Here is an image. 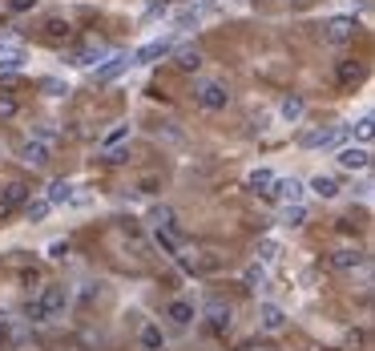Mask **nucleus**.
<instances>
[{
  "label": "nucleus",
  "instance_id": "f257e3e1",
  "mask_svg": "<svg viewBox=\"0 0 375 351\" xmlns=\"http://www.w3.org/2000/svg\"><path fill=\"white\" fill-rule=\"evenodd\" d=\"M65 307H69V287L49 283V287H41V295L29 303V319H33V323H53Z\"/></svg>",
  "mask_w": 375,
  "mask_h": 351
},
{
  "label": "nucleus",
  "instance_id": "f03ea898",
  "mask_svg": "<svg viewBox=\"0 0 375 351\" xmlns=\"http://www.w3.org/2000/svg\"><path fill=\"white\" fill-rule=\"evenodd\" d=\"M194 101H198L206 113H222V110L230 105V89L222 85V81H198Z\"/></svg>",
  "mask_w": 375,
  "mask_h": 351
},
{
  "label": "nucleus",
  "instance_id": "7ed1b4c3",
  "mask_svg": "<svg viewBox=\"0 0 375 351\" xmlns=\"http://www.w3.org/2000/svg\"><path fill=\"white\" fill-rule=\"evenodd\" d=\"M351 129L347 126H331V129H307L303 138H299V145H307V150H327V145H339L343 138H347Z\"/></svg>",
  "mask_w": 375,
  "mask_h": 351
},
{
  "label": "nucleus",
  "instance_id": "20e7f679",
  "mask_svg": "<svg viewBox=\"0 0 375 351\" xmlns=\"http://www.w3.org/2000/svg\"><path fill=\"white\" fill-rule=\"evenodd\" d=\"M355 32H359V25H355V16H335V20H327V41L331 45H347V41H355Z\"/></svg>",
  "mask_w": 375,
  "mask_h": 351
},
{
  "label": "nucleus",
  "instance_id": "39448f33",
  "mask_svg": "<svg viewBox=\"0 0 375 351\" xmlns=\"http://www.w3.org/2000/svg\"><path fill=\"white\" fill-rule=\"evenodd\" d=\"M335 161H339L343 170L355 174V170H367V166H371V150H367V145H343L339 154H335Z\"/></svg>",
  "mask_w": 375,
  "mask_h": 351
},
{
  "label": "nucleus",
  "instance_id": "423d86ee",
  "mask_svg": "<svg viewBox=\"0 0 375 351\" xmlns=\"http://www.w3.org/2000/svg\"><path fill=\"white\" fill-rule=\"evenodd\" d=\"M363 263H367V255H363V251H355V246H343V251H335V255H331V271L355 274Z\"/></svg>",
  "mask_w": 375,
  "mask_h": 351
},
{
  "label": "nucleus",
  "instance_id": "0eeeda50",
  "mask_svg": "<svg viewBox=\"0 0 375 351\" xmlns=\"http://www.w3.org/2000/svg\"><path fill=\"white\" fill-rule=\"evenodd\" d=\"M25 202H29V186H20V182L4 186V190H0V223H4L13 210H20Z\"/></svg>",
  "mask_w": 375,
  "mask_h": 351
},
{
  "label": "nucleus",
  "instance_id": "6e6552de",
  "mask_svg": "<svg viewBox=\"0 0 375 351\" xmlns=\"http://www.w3.org/2000/svg\"><path fill=\"white\" fill-rule=\"evenodd\" d=\"M17 158L25 161V166H45V161L53 158V145H45V142H36V138H29V142H20Z\"/></svg>",
  "mask_w": 375,
  "mask_h": 351
},
{
  "label": "nucleus",
  "instance_id": "1a4fd4ad",
  "mask_svg": "<svg viewBox=\"0 0 375 351\" xmlns=\"http://www.w3.org/2000/svg\"><path fill=\"white\" fill-rule=\"evenodd\" d=\"M303 182L299 178H275V190H271V198H278L282 206H291V202H303Z\"/></svg>",
  "mask_w": 375,
  "mask_h": 351
},
{
  "label": "nucleus",
  "instance_id": "9d476101",
  "mask_svg": "<svg viewBox=\"0 0 375 351\" xmlns=\"http://www.w3.org/2000/svg\"><path fill=\"white\" fill-rule=\"evenodd\" d=\"M259 327L271 331V336L282 331V327H287V311H282L278 303H259Z\"/></svg>",
  "mask_w": 375,
  "mask_h": 351
},
{
  "label": "nucleus",
  "instance_id": "9b49d317",
  "mask_svg": "<svg viewBox=\"0 0 375 351\" xmlns=\"http://www.w3.org/2000/svg\"><path fill=\"white\" fill-rule=\"evenodd\" d=\"M174 48V37H158V41H149V45H142L137 53H133V65H149L158 61V57H165Z\"/></svg>",
  "mask_w": 375,
  "mask_h": 351
},
{
  "label": "nucleus",
  "instance_id": "f8f14e48",
  "mask_svg": "<svg viewBox=\"0 0 375 351\" xmlns=\"http://www.w3.org/2000/svg\"><path fill=\"white\" fill-rule=\"evenodd\" d=\"M130 65H133L130 53H117V57H109V61L97 69V81H101V85H109V81H117L121 73H125V69H130Z\"/></svg>",
  "mask_w": 375,
  "mask_h": 351
},
{
  "label": "nucleus",
  "instance_id": "ddd939ff",
  "mask_svg": "<svg viewBox=\"0 0 375 351\" xmlns=\"http://www.w3.org/2000/svg\"><path fill=\"white\" fill-rule=\"evenodd\" d=\"M45 41H49V45H65V41H73V25L61 20V16L45 20Z\"/></svg>",
  "mask_w": 375,
  "mask_h": 351
},
{
  "label": "nucleus",
  "instance_id": "4468645a",
  "mask_svg": "<svg viewBox=\"0 0 375 351\" xmlns=\"http://www.w3.org/2000/svg\"><path fill=\"white\" fill-rule=\"evenodd\" d=\"M206 319H210V327L218 331V336H226L230 331V307L214 299V303H206Z\"/></svg>",
  "mask_w": 375,
  "mask_h": 351
},
{
  "label": "nucleus",
  "instance_id": "2eb2a0df",
  "mask_svg": "<svg viewBox=\"0 0 375 351\" xmlns=\"http://www.w3.org/2000/svg\"><path fill=\"white\" fill-rule=\"evenodd\" d=\"M20 65H25V48L0 41V73H13V69H20Z\"/></svg>",
  "mask_w": 375,
  "mask_h": 351
},
{
  "label": "nucleus",
  "instance_id": "dca6fc26",
  "mask_svg": "<svg viewBox=\"0 0 375 351\" xmlns=\"http://www.w3.org/2000/svg\"><path fill=\"white\" fill-rule=\"evenodd\" d=\"M165 319L178 323V327H190V323H194V303H186V299H174V303L165 307Z\"/></svg>",
  "mask_w": 375,
  "mask_h": 351
},
{
  "label": "nucleus",
  "instance_id": "f3484780",
  "mask_svg": "<svg viewBox=\"0 0 375 351\" xmlns=\"http://www.w3.org/2000/svg\"><path fill=\"white\" fill-rule=\"evenodd\" d=\"M101 57H105V48H101V45H85V48H73V53H69V65H77V69H89V65L101 61Z\"/></svg>",
  "mask_w": 375,
  "mask_h": 351
},
{
  "label": "nucleus",
  "instance_id": "a211bd4d",
  "mask_svg": "<svg viewBox=\"0 0 375 351\" xmlns=\"http://www.w3.org/2000/svg\"><path fill=\"white\" fill-rule=\"evenodd\" d=\"M137 343H142L146 351H162V347H165V336H162V327H158V323H146V327L137 331Z\"/></svg>",
  "mask_w": 375,
  "mask_h": 351
},
{
  "label": "nucleus",
  "instance_id": "6ab92c4d",
  "mask_svg": "<svg viewBox=\"0 0 375 351\" xmlns=\"http://www.w3.org/2000/svg\"><path fill=\"white\" fill-rule=\"evenodd\" d=\"M246 186L254 194H262V198H271V190H275V174L271 170H254V174L246 178Z\"/></svg>",
  "mask_w": 375,
  "mask_h": 351
},
{
  "label": "nucleus",
  "instance_id": "aec40b11",
  "mask_svg": "<svg viewBox=\"0 0 375 351\" xmlns=\"http://www.w3.org/2000/svg\"><path fill=\"white\" fill-rule=\"evenodd\" d=\"M311 190L319 194L323 202H331V198H339V182L331 174H319V178H311Z\"/></svg>",
  "mask_w": 375,
  "mask_h": 351
},
{
  "label": "nucleus",
  "instance_id": "412c9836",
  "mask_svg": "<svg viewBox=\"0 0 375 351\" xmlns=\"http://www.w3.org/2000/svg\"><path fill=\"white\" fill-rule=\"evenodd\" d=\"M174 65H178L182 73H198V69H202V53H198V48H178V53H174Z\"/></svg>",
  "mask_w": 375,
  "mask_h": 351
},
{
  "label": "nucleus",
  "instance_id": "4be33fe9",
  "mask_svg": "<svg viewBox=\"0 0 375 351\" xmlns=\"http://www.w3.org/2000/svg\"><path fill=\"white\" fill-rule=\"evenodd\" d=\"M49 210H53L49 198H29V202H25V218H29V223H45Z\"/></svg>",
  "mask_w": 375,
  "mask_h": 351
},
{
  "label": "nucleus",
  "instance_id": "5701e85b",
  "mask_svg": "<svg viewBox=\"0 0 375 351\" xmlns=\"http://www.w3.org/2000/svg\"><path fill=\"white\" fill-rule=\"evenodd\" d=\"M0 343H4V347H17V343H25V327H17L13 319H0Z\"/></svg>",
  "mask_w": 375,
  "mask_h": 351
},
{
  "label": "nucleus",
  "instance_id": "b1692460",
  "mask_svg": "<svg viewBox=\"0 0 375 351\" xmlns=\"http://www.w3.org/2000/svg\"><path fill=\"white\" fill-rule=\"evenodd\" d=\"M278 113H282V121H291V126H294V121L307 113V101H303V97H287V101L278 105Z\"/></svg>",
  "mask_w": 375,
  "mask_h": 351
},
{
  "label": "nucleus",
  "instance_id": "393cba45",
  "mask_svg": "<svg viewBox=\"0 0 375 351\" xmlns=\"http://www.w3.org/2000/svg\"><path fill=\"white\" fill-rule=\"evenodd\" d=\"M359 77H363V65L359 61H339V69H335V81H339V85H355Z\"/></svg>",
  "mask_w": 375,
  "mask_h": 351
},
{
  "label": "nucleus",
  "instance_id": "a878e982",
  "mask_svg": "<svg viewBox=\"0 0 375 351\" xmlns=\"http://www.w3.org/2000/svg\"><path fill=\"white\" fill-rule=\"evenodd\" d=\"M45 198H49L53 206H61V202H69V198H73V182H65V178H57V182L49 186V194H45Z\"/></svg>",
  "mask_w": 375,
  "mask_h": 351
},
{
  "label": "nucleus",
  "instance_id": "bb28decb",
  "mask_svg": "<svg viewBox=\"0 0 375 351\" xmlns=\"http://www.w3.org/2000/svg\"><path fill=\"white\" fill-rule=\"evenodd\" d=\"M17 113H20V101L8 89H0V121H13Z\"/></svg>",
  "mask_w": 375,
  "mask_h": 351
},
{
  "label": "nucleus",
  "instance_id": "cd10ccee",
  "mask_svg": "<svg viewBox=\"0 0 375 351\" xmlns=\"http://www.w3.org/2000/svg\"><path fill=\"white\" fill-rule=\"evenodd\" d=\"M282 223L303 226V223H307V206H303V202H291V206H282Z\"/></svg>",
  "mask_w": 375,
  "mask_h": 351
},
{
  "label": "nucleus",
  "instance_id": "c85d7f7f",
  "mask_svg": "<svg viewBox=\"0 0 375 351\" xmlns=\"http://www.w3.org/2000/svg\"><path fill=\"white\" fill-rule=\"evenodd\" d=\"M278 255H282V242H278V239H262L259 242V258H262V263H275Z\"/></svg>",
  "mask_w": 375,
  "mask_h": 351
},
{
  "label": "nucleus",
  "instance_id": "c756f323",
  "mask_svg": "<svg viewBox=\"0 0 375 351\" xmlns=\"http://www.w3.org/2000/svg\"><path fill=\"white\" fill-rule=\"evenodd\" d=\"M149 223L158 226V230H174V210H170V206H158L154 214H149Z\"/></svg>",
  "mask_w": 375,
  "mask_h": 351
},
{
  "label": "nucleus",
  "instance_id": "7c9ffc66",
  "mask_svg": "<svg viewBox=\"0 0 375 351\" xmlns=\"http://www.w3.org/2000/svg\"><path fill=\"white\" fill-rule=\"evenodd\" d=\"M262 283H266V271H262L259 263H254V267H246V287H254V291H259Z\"/></svg>",
  "mask_w": 375,
  "mask_h": 351
},
{
  "label": "nucleus",
  "instance_id": "2f4dec72",
  "mask_svg": "<svg viewBox=\"0 0 375 351\" xmlns=\"http://www.w3.org/2000/svg\"><path fill=\"white\" fill-rule=\"evenodd\" d=\"M41 89H45L49 97H61V93H69V89H65V85H61L57 77H45V81H41Z\"/></svg>",
  "mask_w": 375,
  "mask_h": 351
},
{
  "label": "nucleus",
  "instance_id": "473e14b6",
  "mask_svg": "<svg viewBox=\"0 0 375 351\" xmlns=\"http://www.w3.org/2000/svg\"><path fill=\"white\" fill-rule=\"evenodd\" d=\"M33 138H36V142H45V145H53V142H57V129H49V126H33Z\"/></svg>",
  "mask_w": 375,
  "mask_h": 351
},
{
  "label": "nucleus",
  "instance_id": "72a5a7b5",
  "mask_svg": "<svg viewBox=\"0 0 375 351\" xmlns=\"http://www.w3.org/2000/svg\"><path fill=\"white\" fill-rule=\"evenodd\" d=\"M8 8H13V13H33L36 0H8Z\"/></svg>",
  "mask_w": 375,
  "mask_h": 351
},
{
  "label": "nucleus",
  "instance_id": "f704fd0d",
  "mask_svg": "<svg viewBox=\"0 0 375 351\" xmlns=\"http://www.w3.org/2000/svg\"><path fill=\"white\" fill-rule=\"evenodd\" d=\"M65 255H69V242H53L49 246V258H57V263H61Z\"/></svg>",
  "mask_w": 375,
  "mask_h": 351
},
{
  "label": "nucleus",
  "instance_id": "c9c22d12",
  "mask_svg": "<svg viewBox=\"0 0 375 351\" xmlns=\"http://www.w3.org/2000/svg\"><path fill=\"white\" fill-rule=\"evenodd\" d=\"M130 158V154H125V150H109V154H105V161H109V166H121V161Z\"/></svg>",
  "mask_w": 375,
  "mask_h": 351
},
{
  "label": "nucleus",
  "instance_id": "e433bc0d",
  "mask_svg": "<svg viewBox=\"0 0 375 351\" xmlns=\"http://www.w3.org/2000/svg\"><path fill=\"white\" fill-rule=\"evenodd\" d=\"M359 138H363V142H371V117H363V121H359Z\"/></svg>",
  "mask_w": 375,
  "mask_h": 351
},
{
  "label": "nucleus",
  "instance_id": "4c0bfd02",
  "mask_svg": "<svg viewBox=\"0 0 375 351\" xmlns=\"http://www.w3.org/2000/svg\"><path fill=\"white\" fill-rule=\"evenodd\" d=\"M162 13H165V0H154V4L146 8V16H162Z\"/></svg>",
  "mask_w": 375,
  "mask_h": 351
},
{
  "label": "nucleus",
  "instance_id": "58836bf2",
  "mask_svg": "<svg viewBox=\"0 0 375 351\" xmlns=\"http://www.w3.org/2000/svg\"><path fill=\"white\" fill-rule=\"evenodd\" d=\"M125 133H130V129H117V133H109V138H105V145H117V142H125Z\"/></svg>",
  "mask_w": 375,
  "mask_h": 351
}]
</instances>
